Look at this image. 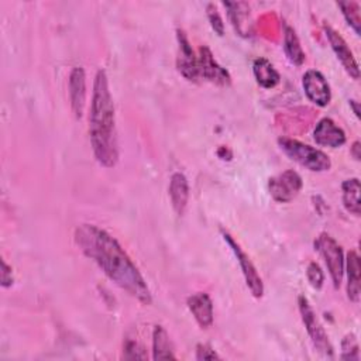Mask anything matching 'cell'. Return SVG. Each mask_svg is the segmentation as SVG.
<instances>
[{"label": "cell", "mask_w": 361, "mask_h": 361, "mask_svg": "<svg viewBox=\"0 0 361 361\" xmlns=\"http://www.w3.org/2000/svg\"><path fill=\"white\" fill-rule=\"evenodd\" d=\"M73 240L79 250L90 258L114 285L142 305L152 302L147 281L111 234L96 224L83 223L75 228Z\"/></svg>", "instance_id": "6da1fadb"}, {"label": "cell", "mask_w": 361, "mask_h": 361, "mask_svg": "<svg viewBox=\"0 0 361 361\" xmlns=\"http://www.w3.org/2000/svg\"><path fill=\"white\" fill-rule=\"evenodd\" d=\"M89 134L97 162L111 168L118 161V141L116 130L114 103L104 69H99L93 82L89 111Z\"/></svg>", "instance_id": "7a4b0ae2"}, {"label": "cell", "mask_w": 361, "mask_h": 361, "mask_svg": "<svg viewBox=\"0 0 361 361\" xmlns=\"http://www.w3.org/2000/svg\"><path fill=\"white\" fill-rule=\"evenodd\" d=\"M279 148L295 162L312 172H324L331 168V161L326 152L295 138L279 137Z\"/></svg>", "instance_id": "3957f363"}, {"label": "cell", "mask_w": 361, "mask_h": 361, "mask_svg": "<svg viewBox=\"0 0 361 361\" xmlns=\"http://www.w3.org/2000/svg\"><path fill=\"white\" fill-rule=\"evenodd\" d=\"M313 245L323 257L334 288L338 289L344 275V254L341 245L327 233H320L314 238Z\"/></svg>", "instance_id": "277c9868"}, {"label": "cell", "mask_w": 361, "mask_h": 361, "mask_svg": "<svg viewBox=\"0 0 361 361\" xmlns=\"http://www.w3.org/2000/svg\"><path fill=\"white\" fill-rule=\"evenodd\" d=\"M298 305H299V312L302 316V322L306 327V331L314 345V348L324 355L326 358H333V345L329 340L327 333L324 331V327L316 317V313L309 302V299L305 295H299L298 298Z\"/></svg>", "instance_id": "5b68a950"}, {"label": "cell", "mask_w": 361, "mask_h": 361, "mask_svg": "<svg viewBox=\"0 0 361 361\" xmlns=\"http://www.w3.org/2000/svg\"><path fill=\"white\" fill-rule=\"evenodd\" d=\"M220 233H221V237H223L224 243L230 247V250L233 251L234 257L237 258V262L240 264V269L243 272V276L245 279V283H247L251 295L254 298H257V299L262 298V295H264V283H262V279H261L255 265L252 264L251 258L243 251L240 244L233 238V235L228 231L221 228Z\"/></svg>", "instance_id": "8992f818"}, {"label": "cell", "mask_w": 361, "mask_h": 361, "mask_svg": "<svg viewBox=\"0 0 361 361\" xmlns=\"http://www.w3.org/2000/svg\"><path fill=\"white\" fill-rule=\"evenodd\" d=\"M302 186V178L293 169L283 171L282 173L275 175L268 180L269 195L278 203H288L293 200L299 195Z\"/></svg>", "instance_id": "52a82bcc"}, {"label": "cell", "mask_w": 361, "mask_h": 361, "mask_svg": "<svg viewBox=\"0 0 361 361\" xmlns=\"http://www.w3.org/2000/svg\"><path fill=\"white\" fill-rule=\"evenodd\" d=\"M197 71H199V79H204L219 86H228L231 83V76L228 71L221 65H219V62L213 56V52L206 45H202L199 48Z\"/></svg>", "instance_id": "ba28073f"}, {"label": "cell", "mask_w": 361, "mask_h": 361, "mask_svg": "<svg viewBox=\"0 0 361 361\" xmlns=\"http://www.w3.org/2000/svg\"><path fill=\"white\" fill-rule=\"evenodd\" d=\"M323 30H324V34H326V37L329 39V44H330L333 52L336 54L337 59L340 61V63L343 65L345 72L353 79L357 80L360 78V68H358V63H357V61L354 58V54L350 49L348 44L329 23H323Z\"/></svg>", "instance_id": "9c48e42d"}, {"label": "cell", "mask_w": 361, "mask_h": 361, "mask_svg": "<svg viewBox=\"0 0 361 361\" xmlns=\"http://www.w3.org/2000/svg\"><path fill=\"white\" fill-rule=\"evenodd\" d=\"M302 86L306 97L319 107H324L331 100L330 85L324 75L316 69H309L302 78Z\"/></svg>", "instance_id": "30bf717a"}, {"label": "cell", "mask_w": 361, "mask_h": 361, "mask_svg": "<svg viewBox=\"0 0 361 361\" xmlns=\"http://www.w3.org/2000/svg\"><path fill=\"white\" fill-rule=\"evenodd\" d=\"M176 39H178V58H176V68L179 73L190 80H199V71H197V55H195L192 45L188 39V35L183 30H176Z\"/></svg>", "instance_id": "8fae6325"}, {"label": "cell", "mask_w": 361, "mask_h": 361, "mask_svg": "<svg viewBox=\"0 0 361 361\" xmlns=\"http://www.w3.org/2000/svg\"><path fill=\"white\" fill-rule=\"evenodd\" d=\"M313 140L317 145L338 148L345 144L347 137L341 127H338L330 117H323L317 121L313 130Z\"/></svg>", "instance_id": "7c38bea8"}, {"label": "cell", "mask_w": 361, "mask_h": 361, "mask_svg": "<svg viewBox=\"0 0 361 361\" xmlns=\"http://www.w3.org/2000/svg\"><path fill=\"white\" fill-rule=\"evenodd\" d=\"M69 100L71 109L76 118L83 116L85 103H86V75L82 66H75L69 73Z\"/></svg>", "instance_id": "4fadbf2b"}, {"label": "cell", "mask_w": 361, "mask_h": 361, "mask_svg": "<svg viewBox=\"0 0 361 361\" xmlns=\"http://www.w3.org/2000/svg\"><path fill=\"white\" fill-rule=\"evenodd\" d=\"M188 309L193 314L196 323L202 329H209L213 324L214 309L212 298L206 292H196L190 295L186 300Z\"/></svg>", "instance_id": "5bb4252c"}, {"label": "cell", "mask_w": 361, "mask_h": 361, "mask_svg": "<svg viewBox=\"0 0 361 361\" xmlns=\"http://www.w3.org/2000/svg\"><path fill=\"white\" fill-rule=\"evenodd\" d=\"M168 195L171 199L172 209L178 216H182L186 210L188 200H189V182L185 173L173 172L169 179Z\"/></svg>", "instance_id": "9a60e30c"}, {"label": "cell", "mask_w": 361, "mask_h": 361, "mask_svg": "<svg viewBox=\"0 0 361 361\" xmlns=\"http://www.w3.org/2000/svg\"><path fill=\"white\" fill-rule=\"evenodd\" d=\"M224 7H227V14L228 18L234 27V30L241 35V37H248L251 35V23H250V7L247 3L238 1H224Z\"/></svg>", "instance_id": "2e32d148"}, {"label": "cell", "mask_w": 361, "mask_h": 361, "mask_svg": "<svg viewBox=\"0 0 361 361\" xmlns=\"http://www.w3.org/2000/svg\"><path fill=\"white\" fill-rule=\"evenodd\" d=\"M345 271H347V296L351 302L358 303L361 286H360V257L355 251H350L347 254V258L344 259Z\"/></svg>", "instance_id": "e0dca14e"}, {"label": "cell", "mask_w": 361, "mask_h": 361, "mask_svg": "<svg viewBox=\"0 0 361 361\" xmlns=\"http://www.w3.org/2000/svg\"><path fill=\"white\" fill-rule=\"evenodd\" d=\"M252 73L257 83L264 89H272L281 80L279 72L274 68V65L267 58H262V56L254 59Z\"/></svg>", "instance_id": "ac0fdd59"}, {"label": "cell", "mask_w": 361, "mask_h": 361, "mask_svg": "<svg viewBox=\"0 0 361 361\" xmlns=\"http://www.w3.org/2000/svg\"><path fill=\"white\" fill-rule=\"evenodd\" d=\"M152 358L154 360H175L173 348L166 330L157 324L152 330Z\"/></svg>", "instance_id": "d6986e66"}, {"label": "cell", "mask_w": 361, "mask_h": 361, "mask_svg": "<svg viewBox=\"0 0 361 361\" xmlns=\"http://www.w3.org/2000/svg\"><path fill=\"white\" fill-rule=\"evenodd\" d=\"M283 51L289 62L296 66H300L306 59V55H305V51L302 49L298 34L290 25H285V30H283Z\"/></svg>", "instance_id": "ffe728a7"}, {"label": "cell", "mask_w": 361, "mask_h": 361, "mask_svg": "<svg viewBox=\"0 0 361 361\" xmlns=\"http://www.w3.org/2000/svg\"><path fill=\"white\" fill-rule=\"evenodd\" d=\"M343 204L345 210L354 216H360V180L358 178L345 179L341 183Z\"/></svg>", "instance_id": "44dd1931"}, {"label": "cell", "mask_w": 361, "mask_h": 361, "mask_svg": "<svg viewBox=\"0 0 361 361\" xmlns=\"http://www.w3.org/2000/svg\"><path fill=\"white\" fill-rule=\"evenodd\" d=\"M337 6L340 7L345 21L354 30L357 35L361 32V17H360V3L358 1H338Z\"/></svg>", "instance_id": "7402d4cb"}, {"label": "cell", "mask_w": 361, "mask_h": 361, "mask_svg": "<svg viewBox=\"0 0 361 361\" xmlns=\"http://www.w3.org/2000/svg\"><path fill=\"white\" fill-rule=\"evenodd\" d=\"M340 358L341 360H354V361L360 360V345H358V340H357L355 334L350 333L341 340Z\"/></svg>", "instance_id": "603a6c76"}, {"label": "cell", "mask_w": 361, "mask_h": 361, "mask_svg": "<svg viewBox=\"0 0 361 361\" xmlns=\"http://www.w3.org/2000/svg\"><path fill=\"white\" fill-rule=\"evenodd\" d=\"M206 14H207L209 23H210L212 28L214 30V32L221 37L224 34V23H223V18H221L217 7L213 3L206 4Z\"/></svg>", "instance_id": "cb8c5ba5"}, {"label": "cell", "mask_w": 361, "mask_h": 361, "mask_svg": "<svg viewBox=\"0 0 361 361\" xmlns=\"http://www.w3.org/2000/svg\"><path fill=\"white\" fill-rule=\"evenodd\" d=\"M306 278L313 289H320L324 282V274L317 262H310L306 268Z\"/></svg>", "instance_id": "d4e9b609"}, {"label": "cell", "mask_w": 361, "mask_h": 361, "mask_svg": "<svg viewBox=\"0 0 361 361\" xmlns=\"http://www.w3.org/2000/svg\"><path fill=\"white\" fill-rule=\"evenodd\" d=\"M123 357L124 358H147V354L144 353V348L135 341L127 338L124 343V350H123Z\"/></svg>", "instance_id": "484cf974"}, {"label": "cell", "mask_w": 361, "mask_h": 361, "mask_svg": "<svg viewBox=\"0 0 361 361\" xmlns=\"http://www.w3.org/2000/svg\"><path fill=\"white\" fill-rule=\"evenodd\" d=\"M196 360H220V355L209 345V344H197L196 345Z\"/></svg>", "instance_id": "4316f807"}, {"label": "cell", "mask_w": 361, "mask_h": 361, "mask_svg": "<svg viewBox=\"0 0 361 361\" xmlns=\"http://www.w3.org/2000/svg\"><path fill=\"white\" fill-rule=\"evenodd\" d=\"M13 281L14 279H13L11 267H8L4 259H1V286L8 288L13 285Z\"/></svg>", "instance_id": "83f0119b"}, {"label": "cell", "mask_w": 361, "mask_h": 361, "mask_svg": "<svg viewBox=\"0 0 361 361\" xmlns=\"http://www.w3.org/2000/svg\"><path fill=\"white\" fill-rule=\"evenodd\" d=\"M360 149H361V147H360V141H355V142L353 144V147H351V155L354 157V159H355V161H360V157H361Z\"/></svg>", "instance_id": "f1b7e54d"}, {"label": "cell", "mask_w": 361, "mask_h": 361, "mask_svg": "<svg viewBox=\"0 0 361 361\" xmlns=\"http://www.w3.org/2000/svg\"><path fill=\"white\" fill-rule=\"evenodd\" d=\"M350 106L353 107V110H354V114H355L357 117H360V109H358V102H357V100H354V99H351V100H350Z\"/></svg>", "instance_id": "f546056e"}]
</instances>
